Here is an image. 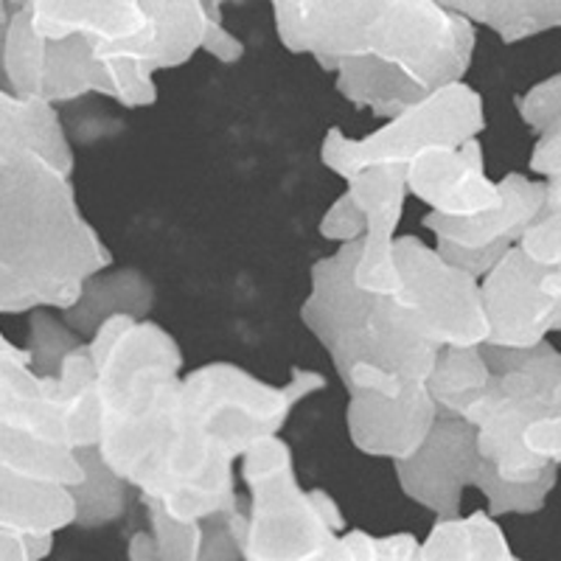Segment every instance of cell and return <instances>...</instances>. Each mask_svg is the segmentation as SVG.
I'll return each instance as SVG.
<instances>
[{"instance_id":"obj_21","label":"cell","mask_w":561,"mask_h":561,"mask_svg":"<svg viewBox=\"0 0 561 561\" xmlns=\"http://www.w3.org/2000/svg\"><path fill=\"white\" fill-rule=\"evenodd\" d=\"M419 559H511L503 530L489 514L438 519Z\"/></svg>"},{"instance_id":"obj_13","label":"cell","mask_w":561,"mask_h":561,"mask_svg":"<svg viewBox=\"0 0 561 561\" xmlns=\"http://www.w3.org/2000/svg\"><path fill=\"white\" fill-rule=\"evenodd\" d=\"M404 185L438 217H474L500 205L503 197L500 183L485 178L478 138L415 154L404 167Z\"/></svg>"},{"instance_id":"obj_27","label":"cell","mask_w":561,"mask_h":561,"mask_svg":"<svg viewBox=\"0 0 561 561\" xmlns=\"http://www.w3.org/2000/svg\"><path fill=\"white\" fill-rule=\"evenodd\" d=\"M530 169L545 180H559V127L539 133V144L534 149Z\"/></svg>"},{"instance_id":"obj_14","label":"cell","mask_w":561,"mask_h":561,"mask_svg":"<svg viewBox=\"0 0 561 561\" xmlns=\"http://www.w3.org/2000/svg\"><path fill=\"white\" fill-rule=\"evenodd\" d=\"M351 440L365 455L404 460L421 447L433 427L438 408L424 382L404 385L399 393H377L368 388H348Z\"/></svg>"},{"instance_id":"obj_22","label":"cell","mask_w":561,"mask_h":561,"mask_svg":"<svg viewBox=\"0 0 561 561\" xmlns=\"http://www.w3.org/2000/svg\"><path fill=\"white\" fill-rule=\"evenodd\" d=\"M77 455L82 463V480L70 489L73 503H77L73 525L93 528V525L113 523L127 503V494H124L127 483L104 463L96 447L77 449Z\"/></svg>"},{"instance_id":"obj_2","label":"cell","mask_w":561,"mask_h":561,"mask_svg":"<svg viewBox=\"0 0 561 561\" xmlns=\"http://www.w3.org/2000/svg\"><path fill=\"white\" fill-rule=\"evenodd\" d=\"M54 104L0 84V314L68 309L110 253L82 217Z\"/></svg>"},{"instance_id":"obj_11","label":"cell","mask_w":561,"mask_h":561,"mask_svg":"<svg viewBox=\"0 0 561 561\" xmlns=\"http://www.w3.org/2000/svg\"><path fill=\"white\" fill-rule=\"evenodd\" d=\"M478 284L489 325L485 345L528 348L559 323V267L530 262L517 244Z\"/></svg>"},{"instance_id":"obj_7","label":"cell","mask_w":561,"mask_h":561,"mask_svg":"<svg viewBox=\"0 0 561 561\" xmlns=\"http://www.w3.org/2000/svg\"><path fill=\"white\" fill-rule=\"evenodd\" d=\"M244 458L253 508L244 517L242 556L250 559H337V505L323 491H300L289 447L278 435L259 438Z\"/></svg>"},{"instance_id":"obj_20","label":"cell","mask_w":561,"mask_h":561,"mask_svg":"<svg viewBox=\"0 0 561 561\" xmlns=\"http://www.w3.org/2000/svg\"><path fill=\"white\" fill-rule=\"evenodd\" d=\"M485 382H489V365L480 345H444L430 377L424 379V388L438 413L463 415L466 408L483 393Z\"/></svg>"},{"instance_id":"obj_10","label":"cell","mask_w":561,"mask_h":561,"mask_svg":"<svg viewBox=\"0 0 561 561\" xmlns=\"http://www.w3.org/2000/svg\"><path fill=\"white\" fill-rule=\"evenodd\" d=\"M402 287L399 295L419 314L435 345H483L485 325L480 284L449 264L435 248L404 237L393 244Z\"/></svg>"},{"instance_id":"obj_6","label":"cell","mask_w":561,"mask_h":561,"mask_svg":"<svg viewBox=\"0 0 561 561\" xmlns=\"http://www.w3.org/2000/svg\"><path fill=\"white\" fill-rule=\"evenodd\" d=\"M3 84L12 93L45 104H62L104 93L127 107H144L158 96L154 73L129 59H102L88 37L43 39L34 34L26 9L9 20L3 48Z\"/></svg>"},{"instance_id":"obj_26","label":"cell","mask_w":561,"mask_h":561,"mask_svg":"<svg viewBox=\"0 0 561 561\" xmlns=\"http://www.w3.org/2000/svg\"><path fill=\"white\" fill-rule=\"evenodd\" d=\"M199 51L210 54V57L219 59V62L230 65V62H237V59H242L244 45L237 34H230L228 28L222 26V18H210L208 28H205L203 48H199Z\"/></svg>"},{"instance_id":"obj_24","label":"cell","mask_w":561,"mask_h":561,"mask_svg":"<svg viewBox=\"0 0 561 561\" xmlns=\"http://www.w3.org/2000/svg\"><path fill=\"white\" fill-rule=\"evenodd\" d=\"M519 113L523 122L536 133H548L559 127V77L545 79L519 99Z\"/></svg>"},{"instance_id":"obj_18","label":"cell","mask_w":561,"mask_h":561,"mask_svg":"<svg viewBox=\"0 0 561 561\" xmlns=\"http://www.w3.org/2000/svg\"><path fill=\"white\" fill-rule=\"evenodd\" d=\"M152 307V287L138 273H96L82 284L79 298L62 309L65 323L82 334H93L113 314L140 318Z\"/></svg>"},{"instance_id":"obj_15","label":"cell","mask_w":561,"mask_h":561,"mask_svg":"<svg viewBox=\"0 0 561 561\" xmlns=\"http://www.w3.org/2000/svg\"><path fill=\"white\" fill-rule=\"evenodd\" d=\"M147 26L135 37L113 45H93L102 59H129L158 73L180 68L203 48L208 28L205 0H144Z\"/></svg>"},{"instance_id":"obj_29","label":"cell","mask_w":561,"mask_h":561,"mask_svg":"<svg viewBox=\"0 0 561 561\" xmlns=\"http://www.w3.org/2000/svg\"><path fill=\"white\" fill-rule=\"evenodd\" d=\"M20 3H23V7H26V0H20Z\"/></svg>"},{"instance_id":"obj_17","label":"cell","mask_w":561,"mask_h":561,"mask_svg":"<svg viewBox=\"0 0 561 561\" xmlns=\"http://www.w3.org/2000/svg\"><path fill=\"white\" fill-rule=\"evenodd\" d=\"M23 9L43 39L82 34L93 45H113L147 26L144 0H26Z\"/></svg>"},{"instance_id":"obj_9","label":"cell","mask_w":561,"mask_h":561,"mask_svg":"<svg viewBox=\"0 0 561 561\" xmlns=\"http://www.w3.org/2000/svg\"><path fill=\"white\" fill-rule=\"evenodd\" d=\"M483 127V99L469 84L449 82L396 113L368 138L348 140L332 129L323 140V163L345 180L368 167H408L424 149L460 147Z\"/></svg>"},{"instance_id":"obj_3","label":"cell","mask_w":561,"mask_h":561,"mask_svg":"<svg viewBox=\"0 0 561 561\" xmlns=\"http://www.w3.org/2000/svg\"><path fill=\"white\" fill-rule=\"evenodd\" d=\"M284 48L337 73V90L393 118L435 88L460 82L474 26L435 0H270Z\"/></svg>"},{"instance_id":"obj_8","label":"cell","mask_w":561,"mask_h":561,"mask_svg":"<svg viewBox=\"0 0 561 561\" xmlns=\"http://www.w3.org/2000/svg\"><path fill=\"white\" fill-rule=\"evenodd\" d=\"M399 483L404 494L424 508L435 511L438 519L458 517L460 494L469 483L480 485L491 503V517L511 511H536L545 503V494L553 478L534 483H505L494 466L483 460L474 444V427L463 415L438 413L427 438L421 440L410 458L396 460Z\"/></svg>"},{"instance_id":"obj_5","label":"cell","mask_w":561,"mask_h":561,"mask_svg":"<svg viewBox=\"0 0 561 561\" xmlns=\"http://www.w3.org/2000/svg\"><path fill=\"white\" fill-rule=\"evenodd\" d=\"M489 382L466 408L474 444L505 483L556 478L559 463V354L548 340L528 348L480 345Z\"/></svg>"},{"instance_id":"obj_19","label":"cell","mask_w":561,"mask_h":561,"mask_svg":"<svg viewBox=\"0 0 561 561\" xmlns=\"http://www.w3.org/2000/svg\"><path fill=\"white\" fill-rule=\"evenodd\" d=\"M472 26H485L503 43H519L525 37L550 32L559 26V0H435Z\"/></svg>"},{"instance_id":"obj_25","label":"cell","mask_w":561,"mask_h":561,"mask_svg":"<svg viewBox=\"0 0 561 561\" xmlns=\"http://www.w3.org/2000/svg\"><path fill=\"white\" fill-rule=\"evenodd\" d=\"M320 233L332 242H354L365 233V214L359 210V205L351 199V194H340L337 203L325 210L323 222H320Z\"/></svg>"},{"instance_id":"obj_1","label":"cell","mask_w":561,"mask_h":561,"mask_svg":"<svg viewBox=\"0 0 561 561\" xmlns=\"http://www.w3.org/2000/svg\"><path fill=\"white\" fill-rule=\"evenodd\" d=\"M88 351L99 388V455L178 523L237 508V458L278 435L295 402L323 388L309 370L293 368V382L273 388L228 363L180 379L172 334L133 314L104 320Z\"/></svg>"},{"instance_id":"obj_16","label":"cell","mask_w":561,"mask_h":561,"mask_svg":"<svg viewBox=\"0 0 561 561\" xmlns=\"http://www.w3.org/2000/svg\"><path fill=\"white\" fill-rule=\"evenodd\" d=\"M500 205L474 217H438L430 214L424 222L438 237V248L455 250H508L519 233L548 203V180H525L508 174L500 180Z\"/></svg>"},{"instance_id":"obj_12","label":"cell","mask_w":561,"mask_h":561,"mask_svg":"<svg viewBox=\"0 0 561 561\" xmlns=\"http://www.w3.org/2000/svg\"><path fill=\"white\" fill-rule=\"evenodd\" d=\"M351 199L365 214V233L354 262V284L365 293H396L402 275L393 259V230L402 217L404 167H368L348 178Z\"/></svg>"},{"instance_id":"obj_28","label":"cell","mask_w":561,"mask_h":561,"mask_svg":"<svg viewBox=\"0 0 561 561\" xmlns=\"http://www.w3.org/2000/svg\"><path fill=\"white\" fill-rule=\"evenodd\" d=\"M14 9L9 3L0 0V84H3V48H7V28H9V20H12ZM7 88V84H3Z\"/></svg>"},{"instance_id":"obj_23","label":"cell","mask_w":561,"mask_h":561,"mask_svg":"<svg viewBox=\"0 0 561 561\" xmlns=\"http://www.w3.org/2000/svg\"><path fill=\"white\" fill-rule=\"evenodd\" d=\"M28 334H32V345L26 348V357L37 377H57L62 359L82 343L79 337H73L68 323H59L54 318L51 309L28 312Z\"/></svg>"},{"instance_id":"obj_4","label":"cell","mask_w":561,"mask_h":561,"mask_svg":"<svg viewBox=\"0 0 561 561\" xmlns=\"http://www.w3.org/2000/svg\"><path fill=\"white\" fill-rule=\"evenodd\" d=\"M363 239V237H359ZM359 239L314 264L312 295L304 304V323L318 334L340 377L354 365H370L404 382H424L440 345L430 340L419 314L396 293H365L354 284Z\"/></svg>"}]
</instances>
